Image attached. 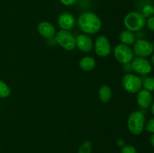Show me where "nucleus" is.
Masks as SVG:
<instances>
[{
    "label": "nucleus",
    "instance_id": "f257e3e1",
    "mask_svg": "<svg viewBox=\"0 0 154 153\" xmlns=\"http://www.w3.org/2000/svg\"><path fill=\"white\" fill-rule=\"evenodd\" d=\"M78 26L83 33L94 34L102 28V21L96 14L91 11L84 12L78 19Z\"/></svg>",
    "mask_w": 154,
    "mask_h": 153
},
{
    "label": "nucleus",
    "instance_id": "f03ea898",
    "mask_svg": "<svg viewBox=\"0 0 154 153\" xmlns=\"http://www.w3.org/2000/svg\"><path fill=\"white\" fill-rule=\"evenodd\" d=\"M128 129L133 135H140L145 127V116L141 110L132 111L127 119Z\"/></svg>",
    "mask_w": 154,
    "mask_h": 153
},
{
    "label": "nucleus",
    "instance_id": "7ed1b4c3",
    "mask_svg": "<svg viewBox=\"0 0 154 153\" xmlns=\"http://www.w3.org/2000/svg\"><path fill=\"white\" fill-rule=\"evenodd\" d=\"M146 18L141 12L132 11L128 13L123 20V24L127 30L135 32H140L146 25Z\"/></svg>",
    "mask_w": 154,
    "mask_h": 153
},
{
    "label": "nucleus",
    "instance_id": "20e7f679",
    "mask_svg": "<svg viewBox=\"0 0 154 153\" xmlns=\"http://www.w3.org/2000/svg\"><path fill=\"white\" fill-rule=\"evenodd\" d=\"M54 39H55L56 43L58 44L61 47H63L66 50H73L76 47L75 38L69 31L60 29L56 33Z\"/></svg>",
    "mask_w": 154,
    "mask_h": 153
},
{
    "label": "nucleus",
    "instance_id": "39448f33",
    "mask_svg": "<svg viewBox=\"0 0 154 153\" xmlns=\"http://www.w3.org/2000/svg\"><path fill=\"white\" fill-rule=\"evenodd\" d=\"M122 86L127 92L138 93L142 88V80L133 74H126L122 78Z\"/></svg>",
    "mask_w": 154,
    "mask_h": 153
},
{
    "label": "nucleus",
    "instance_id": "423d86ee",
    "mask_svg": "<svg viewBox=\"0 0 154 153\" xmlns=\"http://www.w3.org/2000/svg\"><path fill=\"white\" fill-rule=\"evenodd\" d=\"M114 56L115 59L122 64L130 63L134 58V52L132 49L128 45L119 44L114 49Z\"/></svg>",
    "mask_w": 154,
    "mask_h": 153
},
{
    "label": "nucleus",
    "instance_id": "0eeeda50",
    "mask_svg": "<svg viewBox=\"0 0 154 153\" xmlns=\"http://www.w3.org/2000/svg\"><path fill=\"white\" fill-rule=\"evenodd\" d=\"M93 48L95 49L96 55L100 57H107L111 53V48L110 40L106 36L99 35L95 40Z\"/></svg>",
    "mask_w": 154,
    "mask_h": 153
},
{
    "label": "nucleus",
    "instance_id": "6e6552de",
    "mask_svg": "<svg viewBox=\"0 0 154 153\" xmlns=\"http://www.w3.org/2000/svg\"><path fill=\"white\" fill-rule=\"evenodd\" d=\"M134 55L137 57L147 58L152 55L153 52V48L152 44L145 39H138L133 44Z\"/></svg>",
    "mask_w": 154,
    "mask_h": 153
},
{
    "label": "nucleus",
    "instance_id": "1a4fd4ad",
    "mask_svg": "<svg viewBox=\"0 0 154 153\" xmlns=\"http://www.w3.org/2000/svg\"><path fill=\"white\" fill-rule=\"evenodd\" d=\"M132 70L140 75H147L151 72L152 64L149 60L142 57H136L131 62Z\"/></svg>",
    "mask_w": 154,
    "mask_h": 153
},
{
    "label": "nucleus",
    "instance_id": "9d476101",
    "mask_svg": "<svg viewBox=\"0 0 154 153\" xmlns=\"http://www.w3.org/2000/svg\"><path fill=\"white\" fill-rule=\"evenodd\" d=\"M57 22L61 29L70 31L72 28H75L77 21L76 18L72 14L69 13V12H64L58 16Z\"/></svg>",
    "mask_w": 154,
    "mask_h": 153
},
{
    "label": "nucleus",
    "instance_id": "9b49d317",
    "mask_svg": "<svg viewBox=\"0 0 154 153\" xmlns=\"http://www.w3.org/2000/svg\"><path fill=\"white\" fill-rule=\"evenodd\" d=\"M75 41H76V46L82 52H89L93 49L94 43L89 34L84 33L78 34L77 38H75Z\"/></svg>",
    "mask_w": 154,
    "mask_h": 153
},
{
    "label": "nucleus",
    "instance_id": "f8f14e48",
    "mask_svg": "<svg viewBox=\"0 0 154 153\" xmlns=\"http://www.w3.org/2000/svg\"><path fill=\"white\" fill-rule=\"evenodd\" d=\"M37 29L42 37L49 40L54 38L57 33L54 26L48 21H42L39 22Z\"/></svg>",
    "mask_w": 154,
    "mask_h": 153
},
{
    "label": "nucleus",
    "instance_id": "ddd939ff",
    "mask_svg": "<svg viewBox=\"0 0 154 153\" xmlns=\"http://www.w3.org/2000/svg\"><path fill=\"white\" fill-rule=\"evenodd\" d=\"M137 103L144 109H147L150 107L153 101V95L151 92L146 89H141L137 94Z\"/></svg>",
    "mask_w": 154,
    "mask_h": 153
},
{
    "label": "nucleus",
    "instance_id": "4468645a",
    "mask_svg": "<svg viewBox=\"0 0 154 153\" xmlns=\"http://www.w3.org/2000/svg\"><path fill=\"white\" fill-rule=\"evenodd\" d=\"M96 61L93 56H84L79 62V67L84 71H91L96 68Z\"/></svg>",
    "mask_w": 154,
    "mask_h": 153
},
{
    "label": "nucleus",
    "instance_id": "2eb2a0df",
    "mask_svg": "<svg viewBox=\"0 0 154 153\" xmlns=\"http://www.w3.org/2000/svg\"><path fill=\"white\" fill-rule=\"evenodd\" d=\"M119 39H120L121 44L130 46L135 43V41L136 40V37L132 32L126 29L120 33Z\"/></svg>",
    "mask_w": 154,
    "mask_h": 153
},
{
    "label": "nucleus",
    "instance_id": "dca6fc26",
    "mask_svg": "<svg viewBox=\"0 0 154 153\" xmlns=\"http://www.w3.org/2000/svg\"><path fill=\"white\" fill-rule=\"evenodd\" d=\"M99 98L102 103H108L112 98V90L107 85L102 86L99 89Z\"/></svg>",
    "mask_w": 154,
    "mask_h": 153
},
{
    "label": "nucleus",
    "instance_id": "f3484780",
    "mask_svg": "<svg viewBox=\"0 0 154 153\" xmlns=\"http://www.w3.org/2000/svg\"><path fill=\"white\" fill-rule=\"evenodd\" d=\"M11 94V88L4 81L0 80V98H6Z\"/></svg>",
    "mask_w": 154,
    "mask_h": 153
},
{
    "label": "nucleus",
    "instance_id": "a211bd4d",
    "mask_svg": "<svg viewBox=\"0 0 154 153\" xmlns=\"http://www.w3.org/2000/svg\"><path fill=\"white\" fill-rule=\"evenodd\" d=\"M142 87L149 92H154V77L147 76L142 80Z\"/></svg>",
    "mask_w": 154,
    "mask_h": 153
},
{
    "label": "nucleus",
    "instance_id": "6ab92c4d",
    "mask_svg": "<svg viewBox=\"0 0 154 153\" xmlns=\"http://www.w3.org/2000/svg\"><path fill=\"white\" fill-rule=\"evenodd\" d=\"M93 151V144L90 140H85L80 146L78 153H92Z\"/></svg>",
    "mask_w": 154,
    "mask_h": 153
},
{
    "label": "nucleus",
    "instance_id": "aec40b11",
    "mask_svg": "<svg viewBox=\"0 0 154 153\" xmlns=\"http://www.w3.org/2000/svg\"><path fill=\"white\" fill-rule=\"evenodd\" d=\"M143 16L145 18H149L153 16L154 14V7L151 4H147L142 9V12H141Z\"/></svg>",
    "mask_w": 154,
    "mask_h": 153
},
{
    "label": "nucleus",
    "instance_id": "412c9836",
    "mask_svg": "<svg viewBox=\"0 0 154 153\" xmlns=\"http://www.w3.org/2000/svg\"><path fill=\"white\" fill-rule=\"evenodd\" d=\"M121 153H138L136 148L135 146L129 144H125L123 146L121 147L120 150Z\"/></svg>",
    "mask_w": 154,
    "mask_h": 153
},
{
    "label": "nucleus",
    "instance_id": "4be33fe9",
    "mask_svg": "<svg viewBox=\"0 0 154 153\" xmlns=\"http://www.w3.org/2000/svg\"><path fill=\"white\" fill-rule=\"evenodd\" d=\"M149 133L154 134V117L150 118L147 122L145 123V127H144Z\"/></svg>",
    "mask_w": 154,
    "mask_h": 153
},
{
    "label": "nucleus",
    "instance_id": "5701e85b",
    "mask_svg": "<svg viewBox=\"0 0 154 153\" xmlns=\"http://www.w3.org/2000/svg\"><path fill=\"white\" fill-rule=\"evenodd\" d=\"M146 24H147L149 29L154 32V16L149 17L146 21Z\"/></svg>",
    "mask_w": 154,
    "mask_h": 153
},
{
    "label": "nucleus",
    "instance_id": "b1692460",
    "mask_svg": "<svg viewBox=\"0 0 154 153\" xmlns=\"http://www.w3.org/2000/svg\"><path fill=\"white\" fill-rule=\"evenodd\" d=\"M123 70L126 72V74H130L131 72L132 71V64L130 63H127V64H123Z\"/></svg>",
    "mask_w": 154,
    "mask_h": 153
},
{
    "label": "nucleus",
    "instance_id": "393cba45",
    "mask_svg": "<svg viewBox=\"0 0 154 153\" xmlns=\"http://www.w3.org/2000/svg\"><path fill=\"white\" fill-rule=\"evenodd\" d=\"M61 2V3L64 5L66 6H71L75 4V3L78 2V0H60Z\"/></svg>",
    "mask_w": 154,
    "mask_h": 153
},
{
    "label": "nucleus",
    "instance_id": "a878e982",
    "mask_svg": "<svg viewBox=\"0 0 154 153\" xmlns=\"http://www.w3.org/2000/svg\"><path fill=\"white\" fill-rule=\"evenodd\" d=\"M117 145L118 146H123L125 145V142L124 140H123V139H118L117 140Z\"/></svg>",
    "mask_w": 154,
    "mask_h": 153
},
{
    "label": "nucleus",
    "instance_id": "bb28decb",
    "mask_svg": "<svg viewBox=\"0 0 154 153\" xmlns=\"http://www.w3.org/2000/svg\"><path fill=\"white\" fill-rule=\"evenodd\" d=\"M150 144L152 145V146L154 147V134H153V135L151 136V137H150Z\"/></svg>",
    "mask_w": 154,
    "mask_h": 153
},
{
    "label": "nucleus",
    "instance_id": "cd10ccee",
    "mask_svg": "<svg viewBox=\"0 0 154 153\" xmlns=\"http://www.w3.org/2000/svg\"><path fill=\"white\" fill-rule=\"evenodd\" d=\"M150 110H151V112L153 113V115H154V100L153 101V103H152L151 106H150Z\"/></svg>",
    "mask_w": 154,
    "mask_h": 153
},
{
    "label": "nucleus",
    "instance_id": "c85d7f7f",
    "mask_svg": "<svg viewBox=\"0 0 154 153\" xmlns=\"http://www.w3.org/2000/svg\"><path fill=\"white\" fill-rule=\"evenodd\" d=\"M150 63H151V64L154 66V54H153V56H152V57H151V62H150Z\"/></svg>",
    "mask_w": 154,
    "mask_h": 153
},
{
    "label": "nucleus",
    "instance_id": "c756f323",
    "mask_svg": "<svg viewBox=\"0 0 154 153\" xmlns=\"http://www.w3.org/2000/svg\"><path fill=\"white\" fill-rule=\"evenodd\" d=\"M152 46H153V50H154V40H153V44H152Z\"/></svg>",
    "mask_w": 154,
    "mask_h": 153
}]
</instances>
